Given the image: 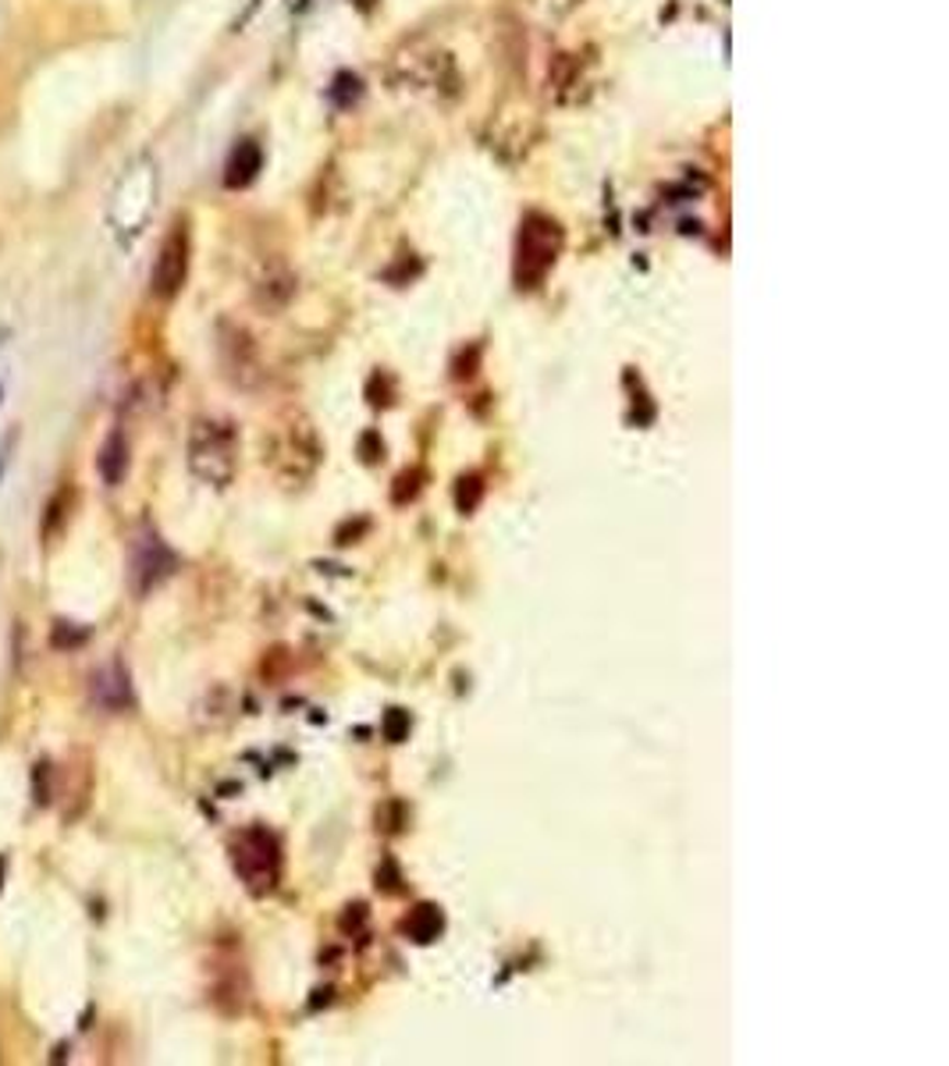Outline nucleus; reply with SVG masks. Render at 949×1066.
Segmentation results:
<instances>
[{
    "mask_svg": "<svg viewBox=\"0 0 949 1066\" xmlns=\"http://www.w3.org/2000/svg\"><path fill=\"white\" fill-rule=\"evenodd\" d=\"M232 867L238 881L253 892V895H267L274 892L278 878H281V846L278 839L253 824V829L238 832L232 843Z\"/></svg>",
    "mask_w": 949,
    "mask_h": 1066,
    "instance_id": "1",
    "label": "nucleus"
},
{
    "mask_svg": "<svg viewBox=\"0 0 949 1066\" xmlns=\"http://www.w3.org/2000/svg\"><path fill=\"white\" fill-rule=\"evenodd\" d=\"M235 462H238V441L232 423H218V420H203L196 423L192 441H189V466L192 473L224 488L235 477Z\"/></svg>",
    "mask_w": 949,
    "mask_h": 1066,
    "instance_id": "2",
    "label": "nucleus"
},
{
    "mask_svg": "<svg viewBox=\"0 0 949 1066\" xmlns=\"http://www.w3.org/2000/svg\"><path fill=\"white\" fill-rule=\"evenodd\" d=\"M559 249H562L559 224L544 218V213H530V218L519 224V238H516V284L519 289H537L548 270L555 267Z\"/></svg>",
    "mask_w": 949,
    "mask_h": 1066,
    "instance_id": "3",
    "label": "nucleus"
},
{
    "mask_svg": "<svg viewBox=\"0 0 949 1066\" xmlns=\"http://www.w3.org/2000/svg\"><path fill=\"white\" fill-rule=\"evenodd\" d=\"M175 551L164 544L161 534L143 530L132 544V559H129V576H132V590L143 597L150 590H157L161 583L175 573Z\"/></svg>",
    "mask_w": 949,
    "mask_h": 1066,
    "instance_id": "4",
    "label": "nucleus"
},
{
    "mask_svg": "<svg viewBox=\"0 0 949 1066\" xmlns=\"http://www.w3.org/2000/svg\"><path fill=\"white\" fill-rule=\"evenodd\" d=\"M186 278H189V232L186 227H175L157 253V263H153V274H150V289L157 298H175L181 292V284H186Z\"/></svg>",
    "mask_w": 949,
    "mask_h": 1066,
    "instance_id": "5",
    "label": "nucleus"
},
{
    "mask_svg": "<svg viewBox=\"0 0 949 1066\" xmlns=\"http://www.w3.org/2000/svg\"><path fill=\"white\" fill-rule=\"evenodd\" d=\"M93 701L104 711L132 707V682H129V672L121 668V661H110L93 676Z\"/></svg>",
    "mask_w": 949,
    "mask_h": 1066,
    "instance_id": "6",
    "label": "nucleus"
},
{
    "mask_svg": "<svg viewBox=\"0 0 949 1066\" xmlns=\"http://www.w3.org/2000/svg\"><path fill=\"white\" fill-rule=\"evenodd\" d=\"M260 167H263L260 142L257 139H243L229 153V164H224V185H229V189H246L249 181H257Z\"/></svg>",
    "mask_w": 949,
    "mask_h": 1066,
    "instance_id": "7",
    "label": "nucleus"
},
{
    "mask_svg": "<svg viewBox=\"0 0 949 1066\" xmlns=\"http://www.w3.org/2000/svg\"><path fill=\"white\" fill-rule=\"evenodd\" d=\"M96 469H101V480L107 488H118V483L129 477V441L121 431H110L101 455H96Z\"/></svg>",
    "mask_w": 949,
    "mask_h": 1066,
    "instance_id": "8",
    "label": "nucleus"
},
{
    "mask_svg": "<svg viewBox=\"0 0 949 1066\" xmlns=\"http://www.w3.org/2000/svg\"><path fill=\"white\" fill-rule=\"evenodd\" d=\"M406 932L417 938V942H431L442 932V914H437V906H417L413 917L406 921Z\"/></svg>",
    "mask_w": 949,
    "mask_h": 1066,
    "instance_id": "9",
    "label": "nucleus"
},
{
    "mask_svg": "<svg viewBox=\"0 0 949 1066\" xmlns=\"http://www.w3.org/2000/svg\"><path fill=\"white\" fill-rule=\"evenodd\" d=\"M54 644L65 647V651H72L79 644H86L90 640V625H75V622H54Z\"/></svg>",
    "mask_w": 949,
    "mask_h": 1066,
    "instance_id": "10",
    "label": "nucleus"
},
{
    "mask_svg": "<svg viewBox=\"0 0 949 1066\" xmlns=\"http://www.w3.org/2000/svg\"><path fill=\"white\" fill-rule=\"evenodd\" d=\"M4 875H8V860L0 857V889H4Z\"/></svg>",
    "mask_w": 949,
    "mask_h": 1066,
    "instance_id": "11",
    "label": "nucleus"
},
{
    "mask_svg": "<svg viewBox=\"0 0 949 1066\" xmlns=\"http://www.w3.org/2000/svg\"><path fill=\"white\" fill-rule=\"evenodd\" d=\"M0 402H4V388H0Z\"/></svg>",
    "mask_w": 949,
    "mask_h": 1066,
    "instance_id": "12",
    "label": "nucleus"
}]
</instances>
